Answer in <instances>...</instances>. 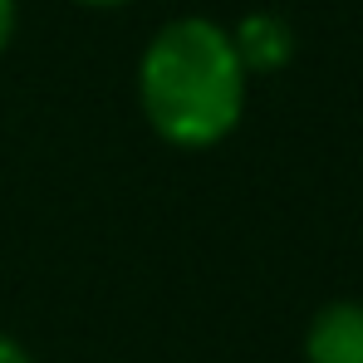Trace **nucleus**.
<instances>
[{"label":"nucleus","instance_id":"f257e3e1","mask_svg":"<svg viewBox=\"0 0 363 363\" xmlns=\"http://www.w3.org/2000/svg\"><path fill=\"white\" fill-rule=\"evenodd\" d=\"M138 94L147 123L177 147L221 143L245 108V69L231 35L211 20H172L152 35Z\"/></svg>","mask_w":363,"mask_h":363},{"label":"nucleus","instance_id":"f03ea898","mask_svg":"<svg viewBox=\"0 0 363 363\" xmlns=\"http://www.w3.org/2000/svg\"><path fill=\"white\" fill-rule=\"evenodd\" d=\"M304 363H363V304L339 300L314 314L304 334Z\"/></svg>","mask_w":363,"mask_h":363},{"label":"nucleus","instance_id":"7ed1b4c3","mask_svg":"<svg viewBox=\"0 0 363 363\" xmlns=\"http://www.w3.org/2000/svg\"><path fill=\"white\" fill-rule=\"evenodd\" d=\"M231 45H236V55H241L245 74H250V69H255V74H270V69H280V64L290 60V50H295L285 20H275V15H245L241 30L231 35Z\"/></svg>","mask_w":363,"mask_h":363},{"label":"nucleus","instance_id":"20e7f679","mask_svg":"<svg viewBox=\"0 0 363 363\" xmlns=\"http://www.w3.org/2000/svg\"><path fill=\"white\" fill-rule=\"evenodd\" d=\"M10 30H15V0H0V50L10 45Z\"/></svg>","mask_w":363,"mask_h":363},{"label":"nucleus","instance_id":"39448f33","mask_svg":"<svg viewBox=\"0 0 363 363\" xmlns=\"http://www.w3.org/2000/svg\"><path fill=\"white\" fill-rule=\"evenodd\" d=\"M0 363H30V354H25L15 339H5V334H0Z\"/></svg>","mask_w":363,"mask_h":363},{"label":"nucleus","instance_id":"423d86ee","mask_svg":"<svg viewBox=\"0 0 363 363\" xmlns=\"http://www.w3.org/2000/svg\"><path fill=\"white\" fill-rule=\"evenodd\" d=\"M79 5H123V0H79Z\"/></svg>","mask_w":363,"mask_h":363}]
</instances>
